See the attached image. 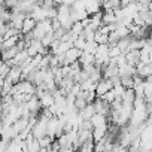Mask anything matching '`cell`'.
Masks as SVG:
<instances>
[{"label":"cell","instance_id":"obj_1","mask_svg":"<svg viewBox=\"0 0 152 152\" xmlns=\"http://www.w3.org/2000/svg\"><path fill=\"white\" fill-rule=\"evenodd\" d=\"M48 121H49V119H46V118H43V116H39V119H37L36 125H34V127H33V130H31V134H33V137H34L36 140H39V139H42V137H45V136H46Z\"/></svg>","mask_w":152,"mask_h":152},{"label":"cell","instance_id":"obj_2","mask_svg":"<svg viewBox=\"0 0 152 152\" xmlns=\"http://www.w3.org/2000/svg\"><path fill=\"white\" fill-rule=\"evenodd\" d=\"M113 88V84H112V81L110 79H102L99 84H97V87H96V96H97V99H102L107 91H110Z\"/></svg>","mask_w":152,"mask_h":152},{"label":"cell","instance_id":"obj_3","mask_svg":"<svg viewBox=\"0 0 152 152\" xmlns=\"http://www.w3.org/2000/svg\"><path fill=\"white\" fill-rule=\"evenodd\" d=\"M81 55H82V51H79L78 48H70L66 54H64V57H66V66H70V64H73V63H76V61H79V58H81Z\"/></svg>","mask_w":152,"mask_h":152},{"label":"cell","instance_id":"obj_4","mask_svg":"<svg viewBox=\"0 0 152 152\" xmlns=\"http://www.w3.org/2000/svg\"><path fill=\"white\" fill-rule=\"evenodd\" d=\"M85 12L88 14V17H93L99 12H102V3L96 2V0H85Z\"/></svg>","mask_w":152,"mask_h":152},{"label":"cell","instance_id":"obj_5","mask_svg":"<svg viewBox=\"0 0 152 152\" xmlns=\"http://www.w3.org/2000/svg\"><path fill=\"white\" fill-rule=\"evenodd\" d=\"M21 78H23V70H21V67L15 66V67H11V72L8 75L6 81H9L12 85H17L18 82H21Z\"/></svg>","mask_w":152,"mask_h":152},{"label":"cell","instance_id":"obj_6","mask_svg":"<svg viewBox=\"0 0 152 152\" xmlns=\"http://www.w3.org/2000/svg\"><path fill=\"white\" fill-rule=\"evenodd\" d=\"M93 104H94L96 113H99V115L107 116V115H110V112H112V109H110V104L104 103V102H103V100H100V99H97V100H96Z\"/></svg>","mask_w":152,"mask_h":152},{"label":"cell","instance_id":"obj_7","mask_svg":"<svg viewBox=\"0 0 152 152\" xmlns=\"http://www.w3.org/2000/svg\"><path fill=\"white\" fill-rule=\"evenodd\" d=\"M60 122H58V118L54 116L48 121V127H46V136L51 137V139H55V133H57V128H58Z\"/></svg>","mask_w":152,"mask_h":152},{"label":"cell","instance_id":"obj_8","mask_svg":"<svg viewBox=\"0 0 152 152\" xmlns=\"http://www.w3.org/2000/svg\"><path fill=\"white\" fill-rule=\"evenodd\" d=\"M107 136V125H102L97 128H93V142H100L103 139H106Z\"/></svg>","mask_w":152,"mask_h":152},{"label":"cell","instance_id":"obj_9","mask_svg":"<svg viewBox=\"0 0 152 152\" xmlns=\"http://www.w3.org/2000/svg\"><path fill=\"white\" fill-rule=\"evenodd\" d=\"M36 21L33 20V18H30L28 15H27V18L24 20V23H23V28H21V33L26 36V34H30L33 30H34V27H36Z\"/></svg>","mask_w":152,"mask_h":152},{"label":"cell","instance_id":"obj_10","mask_svg":"<svg viewBox=\"0 0 152 152\" xmlns=\"http://www.w3.org/2000/svg\"><path fill=\"white\" fill-rule=\"evenodd\" d=\"M102 24H103V26H113V24H116L115 12H113V11H106V12H103Z\"/></svg>","mask_w":152,"mask_h":152},{"label":"cell","instance_id":"obj_11","mask_svg":"<svg viewBox=\"0 0 152 152\" xmlns=\"http://www.w3.org/2000/svg\"><path fill=\"white\" fill-rule=\"evenodd\" d=\"M125 60H127V64H128V66L136 67V66L139 64V51L134 49V51L127 52V54H125Z\"/></svg>","mask_w":152,"mask_h":152},{"label":"cell","instance_id":"obj_12","mask_svg":"<svg viewBox=\"0 0 152 152\" xmlns=\"http://www.w3.org/2000/svg\"><path fill=\"white\" fill-rule=\"evenodd\" d=\"M93 128H97V127H102V125H107V116H103V115H99L96 113L91 119H90Z\"/></svg>","mask_w":152,"mask_h":152},{"label":"cell","instance_id":"obj_13","mask_svg":"<svg viewBox=\"0 0 152 152\" xmlns=\"http://www.w3.org/2000/svg\"><path fill=\"white\" fill-rule=\"evenodd\" d=\"M39 102H40V107H42V109H49V107L54 104V96H52V93L48 91Z\"/></svg>","mask_w":152,"mask_h":152},{"label":"cell","instance_id":"obj_14","mask_svg":"<svg viewBox=\"0 0 152 152\" xmlns=\"http://www.w3.org/2000/svg\"><path fill=\"white\" fill-rule=\"evenodd\" d=\"M81 116L84 118V121H90L94 115H96V109H94V104H87L85 109H82L81 112Z\"/></svg>","mask_w":152,"mask_h":152},{"label":"cell","instance_id":"obj_15","mask_svg":"<svg viewBox=\"0 0 152 152\" xmlns=\"http://www.w3.org/2000/svg\"><path fill=\"white\" fill-rule=\"evenodd\" d=\"M79 63L81 66H90V64H94L96 63V57L93 54H88V52H82L81 58H79Z\"/></svg>","mask_w":152,"mask_h":152},{"label":"cell","instance_id":"obj_16","mask_svg":"<svg viewBox=\"0 0 152 152\" xmlns=\"http://www.w3.org/2000/svg\"><path fill=\"white\" fill-rule=\"evenodd\" d=\"M18 42H20V36H17V37H11V39H6V40H3V43H2V49L5 51V49L15 48V46L18 45Z\"/></svg>","mask_w":152,"mask_h":152},{"label":"cell","instance_id":"obj_17","mask_svg":"<svg viewBox=\"0 0 152 152\" xmlns=\"http://www.w3.org/2000/svg\"><path fill=\"white\" fill-rule=\"evenodd\" d=\"M122 103H128V104H133L134 100H136V94H134V90H125L124 96H122Z\"/></svg>","mask_w":152,"mask_h":152},{"label":"cell","instance_id":"obj_18","mask_svg":"<svg viewBox=\"0 0 152 152\" xmlns=\"http://www.w3.org/2000/svg\"><path fill=\"white\" fill-rule=\"evenodd\" d=\"M82 31H84V27H82L81 23H75V24L72 26V28H70V33H72L73 36H76V37H79V36L82 34Z\"/></svg>","mask_w":152,"mask_h":152},{"label":"cell","instance_id":"obj_19","mask_svg":"<svg viewBox=\"0 0 152 152\" xmlns=\"http://www.w3.org/2000/svg\"><path fill=\"white\" fill-rule=\"evenodd\" d=\"M54 142H55V139H51V137H48V136L39 139V145H40V148H43V149H49Z\"/></svg>","mask_w":152,"mask_h":152},{"label":"cell","instance_id":"obj_20","mask_svg":"<svg viewBox=\"0 0 152 152\" xmlns=\"http://www.w3.org/2000/svg\"><path fill=\"white\" fill-rule=\"evenodd\" d=\"M87 45H88V42H87L84 37H78V39L75 40V43H73V46H75V48H78V49H79V51H82V52L87 49Z\"/></svg>","mask_w":152,"mask_h":152},{"label":"cell","instance_id":"obj_21","mask_svg":"<svg viewBox=\"0 0 152 152\" xmlns=\"http://www.w3.org/2000/svg\"><path fill=\"white\" fill-rule=\"evenodd\" d=\"M100 100H103V102H104V103H107V104H112V103L116 100V97H115L113 91L110 90V91H107V93H106V94H104V96L100 99Z\"/></svg>","mask_w":152,"mask_h":152},{"label":"cell","instance_id":"obj_22","mask_svg":"<svg viewBox=\"0 0 152 152\" xmlns=\"http://www.w3.org/2000/svg\"><path fill=\"white\" fill-rule=\"evenodd\" d=\"M112 91H113L115 97H116L118 100H121V99H122V96H124V93H125V88H124L122 85H115V87L112 88Z\"/></svg>","mask_w":152,"mask_h":152},{"label":"cell","instance_id":"obj_23","mask_svg":"<svg viewBox=\"0 0 152 152\" xmlns=\"http://www.w3.org/2000/svg\"><path fill=\"white\" fill-rule=\"evenodd\" d=\"M9 72H11V66H8L6 63H3L2 66H0V78L6 79L8 75H9Z\"/></svg>","mask_w":152,"mask_h":152},{"label":"cell","instance_id":"obj_24","mask_svg":"<svg viewBox=\"0 0 152 152\" xmlns=\"http://www.w3.org/2000/svg\"><path fill=\"white\" fill-rule=\"evenodd\" d=\"M72 9L73 11H85V5H84V2L82 0H76V2H73V5H72Z\"/></svg>","mask_w":152,"mask_h":152},{"label":"cell","instance_id":"obj_25","mask_svg":"<svg viewBox=\"0 0 152 152\" xmlns=\"http://www.w3.org/2000/svg\"><path fill=\"white\" fill-rule=\"evenodd\" d=\"M119 55H122V54H121V51H119V48H118L116 45L109 48V57H110V58H116V57H119Z\"/></svg>","mask_w":152,"mask_h":152},{"label":"cell","instance_id":"obj_26","mask_svg":"<svg viewBox=\"0 0 152 152\" xmlns=\"http://www.w3.org/2000/svg\"><path fill=\"white\" fill-rule=\"evenodd\" d=\"M81 91H82V88H81V84H75L73 87H72V90H70V96H73V97H78L79 94H81Z\"/></svg>","mask_w":152,"mask_h":152},{"label":"cell","instance_id":"obj_27","mask_svg":"<svg viewBox=\"0 0 152 152\" xmlns=\"http://www.w3.org/2000/svg\"><path fill=\"white\" fill-rule=\"evenodd\" d=\"M97 48H99V45L96 43V42H90L88 45H87V49L84 51V52H88V54H96V51H97Z\"/></svg>","mask_w":152,"mask_h":152},{"label":"cell","instance_id":"obj_28","mask_svg":"<svg viewBox=\"0 0 152 152\" xmlns=\"http://www.w3.org/2000/svg\"><path fill=\"white\" fill-rule=\"evenodd\" d=\"M5 81L6 79H3V78H0V91L3 90V85H5Z\"/></svg>","mask_w":152,"mask_h":152},{"label":"cell","instance_id":"obj_29","mask_svg":"<svg viewBox=\"0 0 152 152\" xmlns=\"http://www.w3.org/2000/svg\"><path fill=\"white\" fill-rule=\"evenodd\" d=\"M145 81H146V82H149V84L152 85V76H149V78H148V79H145Z\"/></svg>","mask_w":152,"mask_h":152},{"label":"cell","instance_id":"obj_30","mask_svg":"<svg viewBox=\"0 0 152 152\" xmlns=\"http://www.w3.org/2000/svg\"><path fill=\"white\" fill-rule=\"evenodd\" d=\"M2 43H3V40H2V39H0V52H2V51H3V49H2Z\"/></svg>","mask_w":152,"mask_h":152},{"label":"cell","instance_id":"obj_31","mask_svg":"<svg viewBox=\"0 0 152 152\" xmlns=\"http://www.w3.org/2000/svg\"><path fill=\"white\" fill-rule=\"evenodd\" d=\"M149 60H151V63H152V51L149 52Z\"/></svg>","mask_w":152,"mask_h":152},{"label":"cell","instance_id":"obj_32","mask_svg":"<svg viewBox=\"0 0 152 152\" xmlns=\"http://www.w3.org/2000/svg\"><path fill=\"white\" fill-rule=\"evenodd\" d=\"M2 64H3V61H2V60H0V66H2Z\"/></svg>","mask_w":152,"mask_h":152},{"label":"cell","instance_id":"obj_33","mask_svg":"<svg viewBox=\"0 0 152 152\" xmlns=\"http://www.w3.org/2000/svg\"><path fill=\"white\" fill-rule=\"evenodd\" d=\"M151 64H152V63H151Z\"/></svg>","mask_w":152,"mask_h":152}]
</instances>
